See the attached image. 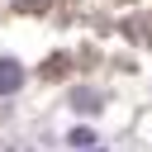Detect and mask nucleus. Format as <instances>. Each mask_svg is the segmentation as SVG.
Listing matches in <instances>:
<instances>
[{"label": "nucleus", "instance_id": "nucleus-1", "mask_svg": "<svg viewBox=\"0 0 152 152\" xmlns=\"http://www.w3.org/2000/svg\"><path fill=\"white\" fill-rule=\"evenodd\" d=\"M19 86H24V66L5 57V62H0V95H14Z\"/></svg>", "mask_w": 152, "mask_h": 152}]
</instances>
